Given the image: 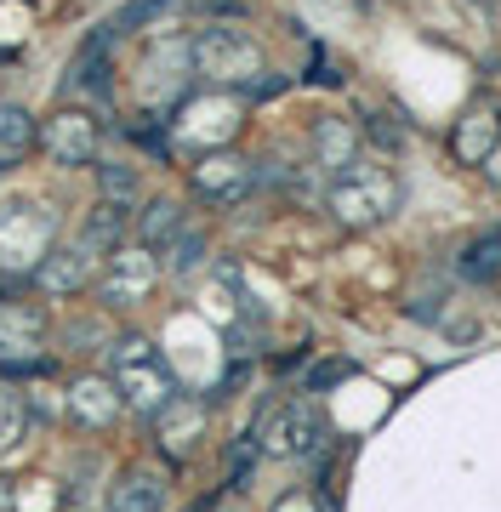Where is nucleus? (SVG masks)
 I'll return each instance as SVG.
<instances>
[{
    "label": "nucleus",
    "mask_w": 501,
    "mask_h": 512,
    "mask_svg": "<svg viewBox=\"0 0 501 512\" xmlns=\"http://www.w3.org/2000/svg\"><path fill=\"white\" fill-rule=\"evenodd\" d=\"M188 63H194V74H200L205 86H217V92H268V57H262V46L245 29H234V23H211V29H200V35L188 40Z\"/></svg>",
    "instance_id": "nucleus-1"
},
{
    "label": "nucleus",
    "mask_w": 501,
    "mask_h": 512,
    "mask_svg": "<svg viewBox=\"0 0 501 512\" xmlns=\"http://www.w3.org/2000/svg\"><path fill=\"white\" fill-rule=\"evenodd\" d=\"M325 211H331L342 228H376L399 211V177H393L382 160H353L342 171H331V188H325Z\"/></svg>",
    "instance_id": "nucleus-2"
},
{
    "label": "nucleus",
    "mask_w": 501,
    "mask_h": 512,
    "mask_svg": "<svg viewBox=\"0 0 501 512\" xmlns=\"http://www.w3.org/2000/svg\"><path fill=\"white\" fill-rule=\"evenodd\" d=\"M109 382H114V393H120V404L137 410V416H160V410L177 399V376H171V365L160 359V348H154L149 336L114 342L109 348Z\"/></svg>",
    "instance_id": "nucleus-3"
},
{
    "label": "nucleus",
    "mask_w": 501,
    "mask_h": 512,
    "mask_svg": "<svg viewBox=\"0 0 501 512\" xmlns=\"http://www.w3.org/2000/svg\"><path fill=\"white\" fill-rule=\"evenodd\" d=\"M319 444H325V416L308 399H291L279 410H268L257 427V450L274 461H308V456H319Z\"/></svg>",
    "instance_id": "nucleus-4"
},
{
    "label": "nucleus",
    "mask_w": 501,
    "mask_h": 512,
    "mask_svg": "<svg viewBox=\"0 0 501 512\" xmlns=\"http://www.w3.org/2000/svg\"><path fill=\"white\" fill-rule=\"evenodd\" d=\"M52 234H57V217L46 205H12L0 217V268L6 274H18V268L35 274L40 256L52 251Z\"/></svg>",
    "instance_id": "nucleus-5"
},
{
    "label": "nucleus",
    "mask_w": 501,
    "mask_h": 512,
    "mask_svg": "<svg viewBox=\"0 0 501 512\" xmlns=\"http://www.w3.org/2000/svg\"><path fill=\"white\" fill-rule=\"evenodd\" d=\"M46 308L35 302H0V370H46Z\"/></svg>",
    "instance_id": "nucleus-6"
},
{
    "label": "nucleus",
    "mask_w": 501,
    "mask_h": 512,
    "mask_svg": "<svg viewBox=\"0 0 501 512\" xmlns=\"http://www.w3.org/2000/svg\"><path fill=\"white\" fill-rule=\"evenodd\" d=\"M154 279H160V262H154L149 245H114L109 268L97 279V291H103L109 308H137V302L154 291Z\"/></svg>",
    "instance_id": "nucleus-7"
},
{
    "label": "nucleus",
    "mask_w": 501,
    "mask_h": 512,
    "mask_svg": "<svg viewBox=\"0 0 501 512\" xmlns=\"http://www.w3.org/2000/svg\"><path fill=\"white\" fill-rule=\"evenodd\" d=\"M257 188V165L245 154H228V148H211L200 165H194V194L211 205H240L245 194Z\"/></svg>",
    "instance_id": "nucleus-8"
},
{
    "label": "nucleus",
    "mask_w": 501,
    "mask_h": 512,
    "mask_svg": "<svg viewBox=\"0 0 501 512\" xmlns=\"http://www.w3.org/2000/svg\"><path fill=\"white\" fill-rule=\"evenodd\" d=\"M40 148L57 165H97V120L86 109H63L40 126Z\"/></svg>",
    "instance_id": "nucleus-9"
},
{
    "label": "nucleus",
    "mask_w": 501,
    "mask_h": 512,
    "mask_svg": "<svg viewBox=\"0 0 501 512\" xmlns=\"http://www.w3.org/2000/svg\"><path fill=\"white\" fill-rule=\"evenodd\" d=\"M154 433H160V444H166V450L188 456V450L200 444V433H205V404H200V399H183V393H177V399H171L160 416H154Z\"/></svg>",
    "instance_id": "nucleus-10"
},
{
    "label": "nucleus",
    "mask_w": 501,
    "mask_h": 512,
    "mask_svg": "<svg viewBox=\"0 0 501 512\" xmlns=\"http://www.w3.org/2000/svg\"><path fill=\"white\" fill-rule=\"evenodd\" d=\"M501 137V120L490 103H473V109L462 114V126H456V137H450V148H456V160L462 165H484V154L496 148Z\"/></svg>",
    "instance_id": "nucleus-11"
},
{
    "label": "nucleus",
    "mask_w": 501,
    "mask_h": 512,
    "mask_svg": "<svg viewBox=\"0 0 501 512\" xmlns=\"http://www.w3.org/2000/svg\"><path fill=\"white\" fill-rule=\"evenodd\" d=\"M86 245H75V251H46L40 256V268H35V285L46 296H75L80 285H86V274H92V268H86Z\"/></svg>",
    "instance_id": "nucleus-12"
},
{
    "label": "nucleus",
    "mask_w": 501,
    "mask_h": 512,
    "mask_svg": "<svg viewBox=\"0 0 501 512\" xmlns=\"http://www.w3.org/2000/svg\"><path fill=\"white\" fill-rule=\"evenodd\" d=\"M109 512H166V484L149 467H131L109 490Z\"/></svg>",
    "instance_id": "nucleus-13"
},
{
    "label": "nucleus",
    "mask_w": 501,
    "mask_h": 512,
    "mask_svg": "<svg viewBox=\"0 0 501 512\" xmlns=\"http://www.w3.org/2000/svg\"><path fill=\"white\" fill-rule=\"evenodd\" d=\"M69 410H75L86 427H109L126 404H120V393H114V382H103V376H86V382H75V393H69Z\"/></svg>",
    "instance_id": "nucleus-14"
},
{
    "label": "nucleus",
    "mask_w": 501,
    "mask_h": 512,
    "mask_svg": "<svg viewBox=\"0 0 501 512\" xmlns=\"http://www.w3.org/2000/svg\"><path fill=\"white\" fill-rule=\"evenodd\" d=\"M314 154H319V165H331V171H342V165L359 160V131H353V120H319L314 126Z\"/></svg>",
    "instance_id": "nucleus-15"
},
{
    "label": "nucleus",
    "mask_w": 501,
    "mask_h": 512,
    "mask_svg": "<svg viewBox=\"0 0 501 512\" xmlns=\"http://www.w3.org/2000/svg\"><path fill=\"white\" fill-rule=\"evenodd\" d=\"M188 228L183 217V205H171V200H154L143 217H137V245H149V251H166L171 239Z\"/></svg>",
    "instance_id": "nucleus-16"
},
{
    "label": "nucleus",
    "mask_w": 501,
    "mask_h": 512,
    "mask_svg": "<svg viewBox=\"0 0 501 512\" xmlns=\"http://www.w3.org/2000/svg\"><path fill=\"white\" fill-rule=\"evenodd\" d=\"M456 274H462L467 285H490V279L501 274V228H496V234H479L473 245H462Z\"/></svg>",
    "instance_id": "nucleus-17"
},
{
    "label": "nucleus",
    "mask_w": 501,
    "mask_h": 512,
    "mask_svg": "<svg viewBox=\"0 0 501 512\" xmlns=\"http://www.w3.org/2000/svg\"><path fill=\"white\" fill-rule=\"evenodd\" d=\"M109 29H97L92 40H86V52L75 57V86H86L92 97H109Z\"/></svg>",
    "instance_id": "nucleus-18"
},
{
    "label": "nucleus",
    "mask_w": 501,
    "mask_h": 512,
    "mask_svg": "<svg viewBox=\"0 0 501 512\" xmlns=\"http://www.w3.org/2000/svg\"><path fill=\"white\" fill-rule=\"evenodd\" d=\"M29 433V399L12 393V387H0V456H12Z\"/></svg>",
    "instance_id": "nucleus-19"
},
{
    "label": "nucleus",
    "mask_w": 501,
    "mask_h": 512,
    "mask_svg": "<svg viewBox=\"0 0 501 512\" xmlns=\"http://www.w3.org/2000/svg\"><path fill=\"white\" fill-rule=\"evenodd\" d=\"M35 143V114L18 109V103H0V148L18 154V148Z\"/></svg>",
    "instance_id": "nucleus-20"
},
{
    "label": "nucleus",
    "mask_w": 501,
    "mask_h": 512,
    "mask_svg": "<svg viewBox=\"0 0 501 512\" xmlns=\"http://www.w3.org/2000/svg\"><path fill=\"white\" fill-rule=\"evenodd\" d=\"M97 177H103V200L109 205H137V194H143L131 165H97Z\"/></svg>",
    "instance_id": "nucleus-21"
},
{
    "label": "nucleus",
    "mask_w": 501,
    "mask_h": 512,
    "mask_svg": "<svg viewBox=\"0 0 501 512\" xmlns=\"http://www.w3.org/2000/svg\"><path fill=\"white\" fill-rule=\"evenodd\" d=\"M166 262H171V274H194L205 262V234L200 228H183V234L166 245Z\"/></svg>",
    "instance_id": "nucleus-22"
},
{
    "label": "nucleus",
    "mask_w": 501,
    "mask_h": 512,
    "mask_svg": "<svg viewBox=\"0 0 501 512\" xmlns=\"http://www.w3.org/2000/svg\"><path fill=\"white\" fill-rule=\"evenodd\" d=\"M274 512H331V507H325V495H314V490H285L274 501Z\"/></svg>",
    "instance_id": "nucleus-23"
},
{
    "label": "nucleus",
    "mask_w": 501,
    "mask_h": 512,
    "mask_svg": "<svg viewBox=\"0 0 501 512\" xmlns=\"http://www.w3.org/2000/svg\"><path fill=\"white\" fill-rule=\"evenodd\" d=\"M484 177H490V183H501V137H496V148L484 154Z\"/></svg>",
    "instance_id": "nucleus-24"
}]
</instances>
